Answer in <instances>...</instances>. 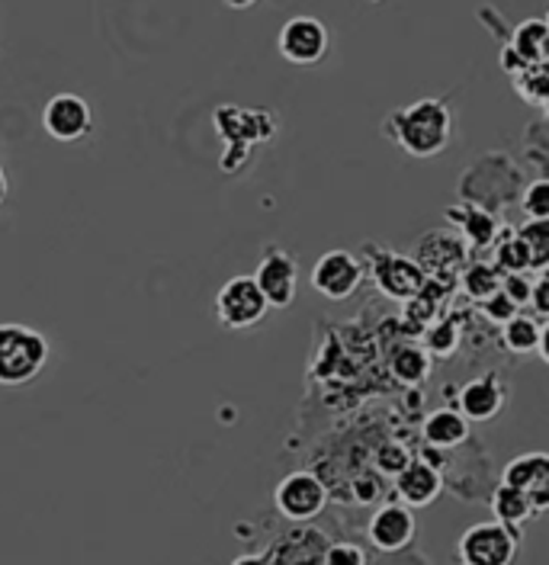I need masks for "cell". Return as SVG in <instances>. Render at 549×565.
I'll return each mask as SVG.
<instances>
[{"instance_id":"obj_9","label":"cell","mask_w":549,"mask_h":565,"mask_svg":"<svg viewBox=\"0 0 549 565\" xmlns=\"http://www.w3.org/2000/svg\"><path fill=\"white\" fill-rule=\"evenodd\" d=\"M254 282L261 286L264 299L271 309H289L296 299V286H299V264L296 254L283 250V247H267L257 270L251 274Z\"/></svg>"},{"instance_id":"obj_24","label":"cell","mask_w":549,"mask_h":565,"mask_svg":"<svg viewBox=\"0 0 549 565\" xmlns=\"http://www.w3.org/2000/svg\"><path fill=\"white\" fill-rule=\"evenodd\" d=\"M463 289L473 302H482L485 296L498 292L502 289V270L495 264H482V260H473L463 274Z\"/></svg>"},{"instance_id":"obj_8","label":"cell","mask_w":549,"mask_h":565,"mask_svg":"<svg viewBox=\"0 0 549 565\" xmlns=\"http://www.w3.org/2000/svg\"><path fill=\"white\" fill-rule=\"evenodd\" d=\"M328 45H331L328 26L315 17H293L283 23V30L276 35V49L283 62L299 65V68L318 65L328 55Z\"/></svg>"},{"instance_id":"obj_5","label":"cell","mask_w":549,"mask_h":565,"mask_svg":"<svg viewBox=\"0 0 549 565\" xmlns=\"http://www.w3.org/2000/svg\"><path fill=\"white\" fill-rule=\"evenodd\" d=\"M276 511L293 524H309L328 508V486L309 469L289 472L274 492Z\"/></svg>"},{"instance_id":"obj_23","label":"cell","mask_w":549,"mask_h":565,"mask_svg":"<svg viewBox=\"0 0 549 565\" xmlns=\"http://www.w3.org/2000/svg\"><path fill=\"white\" fill-rule=\"evenodd\" d=\"M421 348L431 353V356H437V360L453 356L456 348H460V328H456V321L453 318H437V321L424 324V344Z\"/></svg>"},{"instance_id":"obj_15","label":"cell","mask_w":549,"mask_h":565,"mask_svg":"<svg viewBox=\"0 0 549 565\" xmlns=\"http://www.w3.org/2000/svg\"><path fill=\"white\" fill-rule=\"evenodd\" d=\"M444 218L450 225L460 228L463 242L473 247V250L492 247L495 235H498V225H502L495 212L485 210V206H476V203H456V206H450L444 212Z\"/></svg>"},{"instance_id":"obj_7","label":"cell","mask_w":549,"mask_h":565,"mask_svg":"<svg viewBox=\"0 0 549 565\" xmlns=\"http://www.w3.org/2000/svg\"><path fill=\"white\" fill-rule=\"evenodd\" d=\"M367 254H370V274H373V282H377L382 296H389L395 302H405V299H412L424 289L427 274L418 267L414 257L392 254V250L377 245H367Z\"/></svg>"},{"instance_id":"obj_12","label":"cell","mask_w":549,"mask_h":565,"mask_svg":"<svg viewBox=\"0 0 549 565\" xmlns=\"http://www.w3.org/2000/svg\"><path fill=\"white\" fill-rule=\"evenodd\" d=\"M466 254L469 245L450 232H427L424 242L414 247V260L418 267L427 274V277H446V274H456L463 264H466Z\"/></svg>"},{"instance_id":"obj_32","label":"cell","mask_w":549,"mask_h":565,"mask_svg":"<svg viewBox=\"0 0 549 565\" xmlns=\"http://www.w3.org/2000/svg\"><path fill=\"white\" fill-rule=\"evenodd\" d=\"M527 306H534V316L547 318L549 316V280L547 274H540V280L530 282V302Z\"/></svg>"},{"instance_id":"obj_29","label":"cell","mask_w":549,"mask_h":565,"mask_svg":"<svg viewBox=\"0 0 549 565\" xmlns=\"http://www.w3.org/2000/svg\"><path fill=\"white\" fill-rule=\"evenodd\" d=\"M482 316L488 318L492 324H505L508 318L515 316V312H520L515 302L508 299V292L505 289H498V292H492V296H485L479 302Z\"/></svg>"},{"instance_id":"obj_1","label":"cell","mask_w":549,"mask_h":565,"mask_svg":"<svg viewBox=\"0 0 549 565\" xmlns=\"http://www.w3.org/2000/svg\"><path fill=\"white\" fill-rule=\"evenodd\" d=\"M382 132L412 158H437L453 141V113L441 97H424L389 113Z\"/></svg>"},{"instance_id":"obj_27","label":"cell","mask_w":549,"mask_h":565,"mask_svg":"<svg viewBox=\"0 0 549 565\" xmlns=\"http://www.w3.org/2000/svg\"><path fill=\"white\" fill-rule=\"evenodd\" d=\"M520 210L527 218H549V180L537 177L534 183L524 186L520 193Z\"/></svg>"},{"instance_id":"obj_11","label":"cell","mask_w":549,"mask_h":565,"mask_svg":"<svg viewBox=\"0 0 549 565\" xmlns=\"http://www.w3.org/2000/svg\"><path fill=\"white\" fill-rule=\"evenodd\" d=\"M414 533H418V521H414V508L402 504V501H389L382 504L377 514L370 518V546L379 553H402L405 546H412Z\"/></svg>"},{"instance_id":"obj_22","label":"cell","mask_w":549,"mask_h":565,"mask_svg":"<svg viewBox=\"0 0 549 565\" xmlns=\"http://www.w3.org/2000/svg\"><path fill=\"white\" fill-rule=\"evenodd\" d=\"M549 479V457L547 454H524V457H515L508 466H505V472H502V482L505 486H515V489H530V486H537V482H547Z\"/></svg>"},{"instance_id":"obj_26","label":"cell","mask_w":549,"mask_h":565,"mask_svg":"<svg viewBox=\"0 0 549 565\" xmlns=\"http://www.w3.org/2000/svg\"><path fill=\"white\" fill-rule=\"evenodd\" d=\"M517 235L524 238V245L530 247V257H534V270L537 274H547L549 260V218H527Z\"/></svg>"},{"instance_id":"obj_14","label":"cell","mask_w":549,"mask_h":565,"mask_svg":"<svg viewBox=\"0 0 549 565\" xmlns=\"http://www.w3.org/2000/svg\"><path fill=\"white\" fill-rule=\"evenodd\" d=\"M508 405V386L495 376V373H485L479 380L466 383L460 392V412L466 415L469 424H482L498 418Z\"/></svg>"},{"instance_id":"obj_19","label":"cell","mask_w":549,"mask_h":565,"mask_svg":"<svg viewBox=\"0 0 549 565\" xmlns=\"http://www.w3.org/2000/svg\"><path fill=\"white\" fill-rule=\"evenodd\" d=\"M543 328H547V318L515 312V316L502 324V344H505V351L520 353V356L524 353H534L537 351L540 334H543Z\"/></svg>"},{"instance_id":"obj_18","label":"cell","mask_w":549,"mask_h":565,"mask_svg":"<svg viewBox=\"0 0 549 565\" xmlns=\"http://www.w3.org/2000/svg\"><path fill=\"white\" fill-rule=\"evenodd\" d=\"M492 514H495V521L508 524L517 533H524V524L534 521V508H530L527 492L515 489V486H505V482L492 494Z\"/></svg>"},{"instance_id":"obj_4","label":"cell","mask_w":549,"mask_h":565,"mask_svg":"<svg viewBox=\"0 0 549 565\" xmlns=\"http://www.w3.org/2000/svg\"><path fill=\"white\" fill-rule=\"evenodd\" d=\"M524 533H517L502 521H485L463 530L456 550H460V563L466 565H508L515 563L517 543Z\"/></svg>"},{"instance_id":"obj_25","label":"cell","mask_w":549,"mask_h":565,"mask_svg":"<svg viewBox=\"0 0 549 565\" xmlns=\"http://www.w3.org/2000/svg\"><path fill=\"white\" fill-rule=\"evenodd\" d=\"M515 90L527 100L530 106H547L549 97V71L547 65H527L524 71H517L515 77Z\"/></svg>"},{"instance_id":"obj_3","label":"cell","mask_w":549,"mask_h":565,"mask_svg":"<svg viewBox=\"0 0 549 565\" xmlns=\"http://www.w3.org/2000/svg\"><path fill=\"white\" fill-rule=\"evenodd\" d=\"M212 312L215 321L225 328V331H247L254 324H261L271 306L261 292V286L254 282V277H232L219 292H215V302H212Z\"/></svg>"},{"instance_id":"obj_31","label":"cell","mask_w":549,"mask_h":565,"mask_svg":"<svg viewBox=\"0 0 549 565\" xmlns=\"http://www.w3.org/2000/svg\"><path fill=\"white\" fill-rule=\"evenodd\" d=\"M502 289L508 292V299L515 302L517 309H524L530 302V280L524 274H505L502 277Z\"/></svg>"},{"instance_id":"obj_10","label":"cell","mask_w":549,"mask_h":565,"mask_svg":"<svg viewBox=\"0 0 549 565\" xmlns=\"http://www.w3.org/2000/svg\"><path fill=\"white\" fill-rule=\"evenodd\" d=\"M42 129L55 141H81L94 132V109L77 94H55L42 109Z\"/></svg>"},{"instance_id":"obj_2","label":"cell","mask_w":549,"mask_h":565,"mask_svg":"<svg viewBox=\"0 0 549 565\" xmlns=\"http://www.w3.org/2000/svg\"><path fill=\"white\" fill-rule=\"evenodd\" d=\"M49 363V341L42 331L17 321H0V386H30Z\"/></svg>"},{"instance_id":"obj_21","label":"cell","mask_w":549,"mask_h":565,"mask_svg":"<svg viewBox=\"0 0 549 565\" xmlns=\"http://www.w3.org/2000/svg\"><path fill=\"white\" fill-rule=\"evenodd\" d=\"M505 235H495V267L502 270V274H527V270H534V257H530V247L524 245V238L517 235L515 228H502Z\"/></svg>"},{"instance_id":"obj_13","label":"cell","mask_w":549,"mask_h":565,"mask_svg":"<svg viewBox=\"0 0 549 565\" xmlns=\"http://www.w3.org/2000/svg\"><path fill=\"white\" fill-rule=\"evenodd\" d=\"M444 492V476L427 459H409L395 472V494L409 508H427Z\"/></svg>"},{"instance_id":"obj_20","label":"cell","mask_w":549,"mask_h":565,"mask_svg":"<svg viewBox=\"0 0 549 565\" xmlns=\"http://www.w3.org/2000/svg\"><path fill=\"white\" fill-rule=\"evenodd\" d=\"M389 366H392V376H395L402 386H421V383L431 376L434 356L424 351L421 344H402V348H395Z\"/></svg>"},{"instance_id":"obj_16","label":"cell","mask_w":549,"mask_h":565,"mask_svg":"<svg viewBox=\"0 0 549 565\" xmlns=\"http://www.w3.org/2000/svg\"><path fill=\"white\" fill-rule=\"evenodd\" d=\"M421 434L427 440V447H437V450H453L460 444L469 440V422L460 408H434L427 412V418L421 422Z\"/></svg>"},{"instance_id":"obj_6","label":"cell","mask_w":549,"mask_h":565,"mask_svg":"<svg viewBox=\"0 0 549 565\" xmlns=\"http://www.w3.org/2000/svg\"><path fill=\"white\" fill-rule=\"evenodd\" d=\"M363 277H367L363 260L357 254L344 250V247H335V250H328V254H321L315 260L309 282L318 296H325L331 302H344V299H350L360 289Z\"/></svg>"},{"instance_id":"obj_17","label":"cell","mask_w":549,"mask_h":565,"mask_svg":"<svg viewBox=\"0 0 549 565\" xmlns=\"http://www.w3.org/2000/svg\"><path fill=\"white\" fill-rule=\"evenodd\" d=\"M547 42H549V26L543 17H534V20H524L511 35L508 49L515 52L524 65H547Z\"/></svg>"},{"instance_id":"obj_28","label":"cell","mask_w":549,"mask_h":565,"mask_svg":"<svg viewBox=\"0 0 549 565\" xmlns=\"http://www.w3.org/2000/svg\"><path fill=\"white\" fill-rule=\"evenodd\" d=\"M370 553L357 543H328L321 553V565H367Z\"/></svg>"},{"instance_id":"obj_30","label":"cell","mask_w":549,"mask_h":565,"mask_svg":"<svg viewBox=\"0 0 549 565\" xmlns=\"http://www.w3.org/2000/svg\"><path fill=\"white\" fill-rule=\"evenodd\" d=\"M412 459V454L402 447V444H382L377 450V457H373V462H377L379 472H386V476H395L405 462Z\"/></svg>"},{"instance_id":"obj_34","label":"cell","mask_w":549,"mask_h":565,"mask_svg":"<svg viewBox=\"0 0 549 565\" xmlns=\"http://www.w3.org/2000/svg\"><path fill=\"white\" fill-rule=\"evenodd\" d=\"M222 3H225V7H232V10H251L257 0H222Z\"/></svg>"},{"instance_id":"obj_33","label":"cell","mask_w":549,"mask_h":565,"mask_svg":"<svg viewBox=\"0 0 549 565\" xmlns=\"http://www.w3.org/2000/svg\"><path fill=\"white\" fill-rule=\"evenodd\" d=\"M7 200H10V177H7L3 164H0V210L7 206Z\"/></svg>"}]
</instances>
